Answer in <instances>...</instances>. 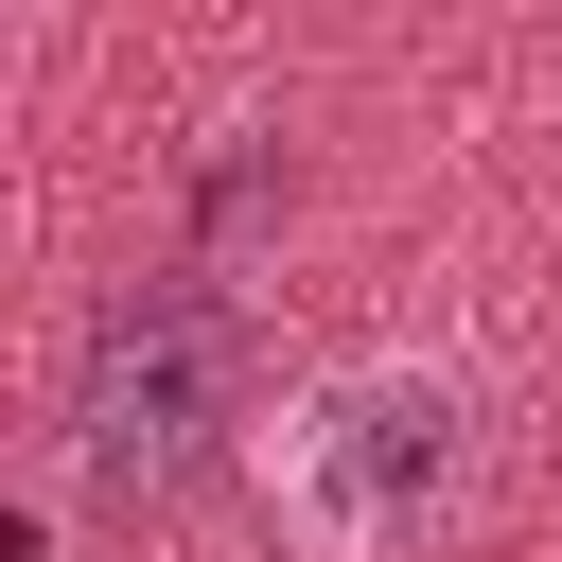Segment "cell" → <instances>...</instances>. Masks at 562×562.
Listing matches in <instances>:
<instances>
[{
	"mask_svg": "<svg viewBox=\"0 0 562 562\" xmlns=\"http://www.w3.org/2000/svg\"><path fill=\"white\" fill-rule=\"evenodd\" d=\"M228 422H246V299L228 281H123L88 334H70V474L105 492V509H158V492H193L211 457H228Z\"/></svg>",
	"mask_w": 562,
	"mask_h": 562,
	"instance_id": "6da1fadb",
	"label": "cell"
},
{
	"mask_svg": "<svg viewBox=\"0 0 562 562\" xmlns=\"http://www.w3.org/2000/svg\"><path fill=\"white\" fill-rule=\"evenodd\" d=\"M474 474V386L386 351V369H334L299 422H281V509L334 544V562H386L439 527V492Z\"/></svg>",
	"mask_w": 562,
	"mask_h": 562,
	"instance_id": "7a4b0ae2",
	"label": "cell"
}]
</instances>
